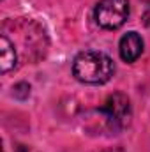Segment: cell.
Returning <instances> with one entry per match:
<instances>
[{"instance_id":"6da1fadb","label":"cell","mask_w":150,"mask_h":152,"mask_svg":"<svg viewBox=\"0 0 150 152\" xmlns=\"http://www.w3.org/2000/svg\"><path fill=\"white\" fill-rule=\"evenodd\" d=\"M113 73H115L113 60L106 53L94 51V50L81 51L73 64V75L76 76V80L88 85L106 83L113 76Z\"/></svg>"},{"instance_id":"7a4b0ae2","label":"cell","mask_w":150,"mask_h":152,"mask_svg":"<svg viewBox=\"0 0 150 152\" xmlns=\"http://www.w3.org/2000/svg\"><path fill=\"white\" fill-rule=\"evenodd\" d=\"M95 21L103 28L115 30L122 27L129 16V2L127 0H99L95 5Z\"/></svg>"},{"instance_id":"3957f363","label":"cell","mask_w":150,"mask_h":152,"mask_svg":"<svg viewBox=\"0 0 150 152\" xmlns=\"http://www.w3.org/2000/svg\"><path fill=\"white\" fill-rule=\"evenodd\" d=\"M103 112L106 113L108 120L111 122L113 126H125L129 122V118H131V104H129V99L124 94L117 92V94H113V96L108 97Z\"/></svg>"},{"instance_id":"277c9868","label":"cell","mask_w":150,"mask_h":152,"mask_svg":"<svg viewBox=\"0 0 150 152\" xmlns=\"http://www.w3.org/2000/svg\"><path fill=\"white\" fill-rule=\"evenodd\" d=\"M118 51H120L122 60L134 62L143 51V39H141V36L136 34V32H127L124 37L120 39Z\"/></svg>"},{"instance_id":"5b68a950","label":"cell","mask_w":150,"mask_h":152,"mask_svg":"<svg viewBox=\"0 0 150 152\" xmlns=\"http://www.w3.org/2000/svg\"><path fill=\"white\" fill-rule=\"evenodd\" d=\"M0 44H2L0 67H2V73H7V71H11V69L16 66V51H14L11 41L7 39L5 34H2V37H0Z\"/></svg>"},{"instance_id":"8992f818","label":"cell","mask_w":150,"mask_h":152,"mask_svg":"<svg viewBox=\"0 0 150 152\" xmlns=\"http://www.w3.org/2000/svg\"><path fill=\"white\" fill-rule=\"evenodd\" d=\"M106 152H124V151H120V149H110V151H106Z\"/></svg>"}]
</instances>
